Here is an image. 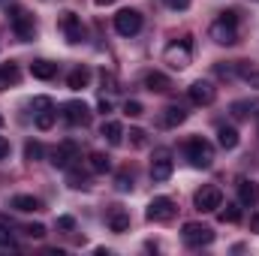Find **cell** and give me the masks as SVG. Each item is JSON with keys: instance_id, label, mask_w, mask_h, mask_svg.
<instances>
[{"instance_id": "obj_1", "label": "cell", "mask_w": 259, "mask_h": 256, "mask_svg": "<svg viewBox=\"0 0 259 256\" xmlns=\"http://www.w3.org/2000/svg\"><path fill=\"white\" fill-rule=\"evenodd\" d=\"M208 36L217 46H235L238 42V9H223L220 18L208 27Z\"/></svg>"}, {"instance_id": "obj_2", "label": "cell", "mask_w": 259, "mask_h": 256, "mask_svg": "<svg viewBox=\"0 0 259 256\" xmlns=\"http://www.w3.org/2000/svg\"><path fill=\"white\" fill-rule=\"evenodd\" d=\"M184 154H187V160H190L193 169H211V163H214V148H211V142L202 139V136L187 139Z\"/></svg>"}, {"instance_id": "obj_3", "label": "cell", "mask_w": 259, "mask_h": 256, "mask_svg": "<svg viewBox=\"0 0 259 256\" xmlns=\"http://www.w3.org/2000/svg\"><path fill=\"white\" fill-rule=\"evenodd\" d=\"M9 24H12V30L21 42H30L36 36V21L24 6H9Z\"/></svg>"}, {"instance_id": "obj_4", "label": "cell", "mask_w": 259, "mask_h": 256, "mask_svg": "<svg viewBox=\"0 0 259 256\" xmlns=\"http://www.w3.org/2000/svg\"><path fill=\"white\" fill-rule=\"evenodd\" d=\"M163 61L172 69H187L190 61H193V42H190V36H184L178 42H169L166 52H163Z\"/></svg>"}, {"instance_id": "obj_5", "label": "cell", "mask_w": 259, "mask_h": 256, "mask_svg": "<svg viewBox=\"0 0 259 256\" xmlns=\"http://www.w3.org/2000/svg\"><path fill=\"white\" fill-rule=\"evenodd\" d=\"M172 172H175L172 151H169V148H157V151H154V157H151V178H154L157 184H163V181H169V178H172Z\"/></svg>"}, {"instance_id": "obj_6", "label": "cell", "mask_w": 259, "mask_h": 256, "mask_svg": "<svg viewBox=\"0 0 259 256\" xmlns=\"http://www.w3.org/2000/svg\"><path fill=\"white\" fill-rule=\"evenodd\" d=\"M145 217H148L151 223H169V220L175 217V202H172L169 196H154V199L148 202Z\"/></svg>"}, {"instance_id": "obj_7", "label": "cell", "mask_w": 259, "mask_h": 256, "mask_svg": "<svg viewBox=\"0 0 259 256\" xmlns=\"http://www.w3.org/2000/svg\"><path fill=\"white\" fill-rule=\"evenodd\" d=\"M181 238H184L187 247H208L214 241V229L211 226H202V223H184Z\"/></svg>"}, {"instance_id": "obj_8", "label": "cell", "mask_w": 259, "mask_h": 256, "mask_svg": "<svg viewBox=\"0 0 259 256\" xmlns=\"http://www.w3.org/2000/svg\"><path fill=\"white\" fill-rule=\"evenodd\" d=\"M75 160H81V151H78V145H75L72 139L61 142V145L52 151V166H55V169H69V166H75Z\"/></svg>"}, {"instance_id": "obj_9", "label": "cell", "mask_w": 259, "mask_h": 256, "mask_svg": "<svg viewBox=\"0 0 259 256\" xmlns=\"http://www.w3.org/2000/svg\"><path fill=\"white\" fill-rule=\"evenodd\" d=\"M193 205H196V211H202V214L217 211V208L223 205V190L214 187V184H205V187L193 196Z\"/></svg>"}, {"instance_id": "obj_10", "label": "cell", "mask_w": 259, "mask_h": 256, "mask_svg": "<svg viewBox=\"0 0 259 256\" xmlns=\"http://www.w3.org/2000/svg\"><path fill=\"white\" fill-rule=\"evenodd\" d=\"M115 30L121 36H136L142 30V12L139 9H121L115 15Z\"/></svg>"}, {"instance_id": "obj_11", "label": "cell", "mask_w": 259, "mask_h": 256, "mask_svg": "<svg viewBox=\"0 0 259 256\" xmlns=\"http://www.w3.org/2000/svg\"><path fill=\"white\" fill-rule=\"evenodd\" d=\"M61 115H64V121L69 127H88V124H91V109H88L81 100H69Z\"/></svg>"}, {"instance_id": "obj_12", "label": "cell", "mask_w": 259, "mask_h": 256, "mask_svg": "<svg viewBox=\"0 0 259 256\" xmlns=\"http://www.w3.org/2000/svg\"><path fill=\"white\" fill-rule=\"evenodd\" d=\"M61 30H64L69 46H78L84 39V24H81V18L75 12H61Z\"/></svg>"}, {"instance_id": "obj_13", "label": "cell", "mask_w": 259, "mask_h": 256, "mask_svg": "<svg viewBox=\"0 0 259 256\" xmlns=\"http://www.w3.org/2000/svg\"><path fill=\"white\" fill-rule=\"evenodd\" d=\"M187 97H190V103L193 106H211L214 100H217V88L211 84V81H193L190 88H187Z\"/></svg>"}, {"instance_id": "obj_14", "label": "cell", "mask_w": 259, "mask_h": 256, "mask_svg": "<svg viewBox=\"0 0 259 256\" xmlns=\"http://www.w3.org/2000/svg\"><path fill=\"white\" fill-rule=\"evenodd\" d=\"M106 226L112 229V232H127L130 229V214H127V208H121V205H112L109 208V214H106Z\"/></svg>"}, {"instance_id": "obj_15", "label": "cell", "mask_w": 259, "mask_h": 256, "mask_svg": "<svg viewBox=\"0 0 259 256\" xmlns=\"http://www.w3.org/2000/svg\"><path fill=\"white\" fill-rule=\"evenodd\" d=\"M238 202L244 205V208H253L259 202V184L256 181H250V178H238Z\"/></svg>"}, {"instance_id": "obj_16", "label": "cell", "mask_w": 259, "mask_h": 256, "mask_svg": "<svg viewBox=\"0 0 259 256\" xmlns=\"http://www.w3.org/2000/svg\"><path fill=\"white\" fill-rule=\"evenodd\" d=\"M184 121H187V112L181 106H166L160 112V127L163 130H175V127H181Z\"/></svg>"}, {"instance_id": "obj_17", "label": "cell", "mask_w": 259, "mask_h": 256, "mask_svg": "<svg viewBox=\"0 0 259 256\" xmlns=\"http://www.w3.org/2000/svg\"><path fill=\"white\" fill-rule=\"evenodd\" d=\"M18 214H33V211H39L42 208V202L36 199V196H27V193H18V196H12V202H9Z\"/></svg>"}, {"instance_id": "obj_18", "label": "cell", "mask_w": 259, "mask_h": 256, "mask_svg": "<svg viewBox=\"0 0 259 256\" xmlns=\"http://www.w3.org/2000/svg\"><path fill=\"white\" fill-rule=\"evenodd\" d=\"M217 142H220L223 151H235L238 148V130L229 127V124H220L217 127Z\"/></svg>"}, {"instance_id": "obj_19", "label": "cell", "mask_w": 259, "mask_h": 256, "mask_svg": "<svg viewBox=\"0 0 259 256\" xmlns=\"http://www.w3.org/2000/svg\"><path fill=\"white\" fill-rule=\"evenodd\" d=\"M145 88H148L151 94H166V91L172 88V81H169V75H163V72H148V75H145Z\"/></svg>"}, {"instance_id": "obj_20", "label": "cell", "mask_w": 259, "mask_h": 256, "mask_svg": "<svg viewBox=\"0 0 259 256\" xmlns=\"http://www.w3.org/2000/svg\"><path fill=\"white\" fill-rule=\"evenodd\" d=\"M30 75L39 78V81H49V78L58 75V64H52V61H33L30 64Z\"/></svg>"}, {"instance_id": "obj_21", "label": "cell", "mask_w": 259, "mask_h": 256, "mask_svg": "<svg viewBox=\"0 0 259 256\" xmlns=\"http://www.w3.org/2000/svg\"><path fill=\"white\" fill-rule=\"evenodd\" d=\"M88 81H91V69H88V66H75V69L69 72V78H66L69 91H81V88H88Z\"/></svg>"}, {"instance_id": "obj_22", "label": "cell", "mask_w": 259, "mask_h": 256, "mask_svg": "<svg viewBox=\"0 0 259 256\" xmlns=\"http://www.w3.org/2000/svg\"><path fill=\"white\" fill-rule=\"evenodd\" d=\"M100 136H103L109 145H121V139H124V127H121L118 121H106V124L100 127Z\"/></svg>"}, {"instance_id": "obj_23", "label": "cell", "mask_w": 259, "mask_h": 256, "mask_svg": "<svg viewBox=\"0 0 259 256\" xmlns=\"http://www.w3.org/2000/svg\"><path fill=\"white\" fill-rule=\"evenodd\" d=\"M109 169H112V160H109L106 154L94 151V154L88 157V172H94V175H103V172H109Z\"/></svg>"}, {"instance_id": "obj_24", "label": "cell", "mask_w": 259, "mask_h": 256, "mask_svg": "<svg viewBox=\"0 0 259 256\" xmlns=\"http://www.w3.org/2000/svg\"><path fill=\"white\" fill-rule=\"evenodd\" d=\"M235 69H238V78H244L250 88H256V91H259V69H256V66L247 64V61H238Z\"/></svg>"}, {"instance_id": "obj_25", "label": "cell", "mask_w": 259, "mask_h": 256, "mask_svg": "<svg viewBox=\"0 0 259 256\" xmlns=\"http://www.w3.org/2000/svg\"><path fill=\"white\" fill-rule=\"evenodd\" d=\"M15 81H18V66L15 64H3L0 66V91L9 88V84H15Z\"/></svg>"}, {"instance_id": "obj_26", "label": "cell", "mask_w": 259, "mask_h": 256, "mask_svg": "<svg viewBox=\"0 0 259 256\" xmlns=\"http://www.w3.org/2000/svg\"><path fill=\"white\" fill-rule=\"evenodd\" d=\"M220 208H223V205H220ZM220 220H223V223H238V220H241V202H238V205L229 202V205L220 211Z\"/></svg>"}, {"instance_id": "obj_27", "label": "cell", "mask_w": 259, "mask_h": 256, "mask_svg": "<svg viewBox=\"0 0 259 256\" xmlns=\"http://www.w3.org/2000/svg\"><path fill=\"white\" fill-rule=\"evenodd\" d=\"M55 118H58V112L55 109H49V112H36V130H52L55 127Z\"/></svg>"}, {"instance_id": "obj_28", "label": "cell", "mask_w": 259, "mask_h": 256, "mask_svg": "<svg viewBox=\"0 0 259 256\" xmlns=\"http://www.w3.org/2000/svg\"><path fill=\"white\" fill-rule=\"evenodd\" d=\"M66 172H69V187H75V190H84V187H88V175H84V172H78V169H72V166H69Z\"/></svg>"}, {"instance_id": "obj_29", "label": "cell", "mask_w": 259, "mask_h": 256, "mask_svg": "<svg viewBox=\"0 0 259 256\" xmlns=\"http://www.w3.org/2000/svg\"><path fill=\"white\" fill-rule=\"evenodd\" d=\"M39 157H42V145H39V142H27V145H24V160L36 163Z\"/></svg>"}, {"instance_id": "obj_30", "label": "cell", "mask_w": 259, "mask_h": 256, "mask_svg": "<svg viewBox=\"0 0 259 256\" xmlns=\"http://www.w3.org/2000/svg\"><path fill=\"white\" fill-rule=\"evenodd\" d=\"M214 72H217L220 78H226V81H232V78L238 75V69H235V64H217V66H214Z\"/></svg>"}, {"instance_id": "obj_31", "label": "cell", "mask_w": 259, "mask_h": 256, "mask_svg": "<svg viewBox=\"0 0 259 256\" xmlns=\"http://www.w3.org/2000/svg\"><path fill=\"white\" fill-rule=\"evenodd\" d=\"M115 187H118L121 193L133 190V175H130V172H118V178H115Z\"/></svg>"}, {"instance_id": "obj_32", "label": "cell", "mask_w": 259, "mask_h": 256, "mask_svg": "<svg viewBox=\"0 0 259 256\" xmlns=\"http://www.w3.org/2000/svg\"><path fill=\"white\" fill-rule=\"evenodd\" d=\"M142 112H145V109H142L139 100H127V103H124V115H127V118H139Z\"/></svg>"}, {"instance_id": "obj_33", "label": "cell", "mask_w": 259, "mask_h": 256, "mask_svg": "<svg viewBox=\"0 0 259 256\" xmlns=\"http://www.w3.org/2000/svg\"><path fill=\"white\" fill-rule=\"evenodd\" d=\"M124 136H130V145H133V148H142V145H145V130L133 127L130 133H124Z\"/></svg>"}, {"instance_id": "obj_34", "label": "cell", "mask_w": 259, "mask_h": 256, "mask_svg": "<svg viewBox=\"0 0 259 256\" xmlns=\"http://www.w3.org/2000/svg\"><path fill=\"white\" fill-rule=\"evenodd\" d=\"M12 250H15V241H12V235L0 229V253H12Z\"/></svg>"}, {"instance_id": "obj_35", "label": "cell", "mask_w": 259, "mask_h": 256, "mask_svg": "<svg viewBox=\"0 0 259 256\" xmlns=\"http://www.w3.org/2000/svg\"><path fill=\"white\" fill-rule=\"evenodd\" d=\"M100 81H103V88H106V91H118V88H115L118 81H115V75H112V72H106V69H103V72H100Z\"/></svg>"}, {"instance_id": "obj_36", "label": "cell", "mask_w": 259, "mask_h": 256, "mask_svg": "<svg viewBox=\"0 0 259 256\" xmlns=\"http://www.w3.org/2000/svg\"><path fill=\"white\" fill-rule=\"evenodd\" d=\"M24 232H27L30 238H46V226H42V223H33V226H27Z\"/></svg>"}, {"instance_id": "obj_37", "label": "cell", "mask_w": 259, "mask_h": 256, "mask_svg": "<svg viewBox=\"0 0 259 256\" xmlns=\"http://www.w3.org/2000/svg\"><path fill=\"white\" fill-rule=\"evenodd\" d=\"M58 229H64V232H69V229H75V220H72L69 214H64V217H58Z\"/></svg>"}, {"instance_id": "obj_38", "label": "cell", "mask_w": 259, "mask_h": 256, "mask_svg": "<svg viewBox=\"0 0 259 256\" xmlns=\"http://www.w3.org/2000/svg\"><path fill=\"white\" fill-rule=\"evenodd\" d=\"M169 9H175V12H184L187 6H190V0H163Z\"/></svg>"}, {"instance_id": "obj_39", "label": "cell", "mask_w": 259, "mask_h": 256, "mask_svg": "<svg viewBox=\"0 0 259 256\" xmlns=\"http://www.w3.org/2000/svg\"><path fill=\"white\" fill-rule=\"evenodd\" d=\"M97 109H100L103 115H109V112H112V103H109V100H100V106H97Z\"/></svg>"}, {"instance_id": "obj_40", "label": "cell", "mask_w": 259, "mask_h": 256, "mask_svg": "<svg viewBox=\"0 0 259 256\" xmlns=\"http://www.w3.org/2000/svg\"><path fill=\"white\" fill-rule=\"evenodd\" d=\"M6 154H9V142H6V139H3V136H0V160H3V157H6Z\"/></svg>"}, {"instance_id": "obj_41", "label": "cell", "mask_w": 259, "mask_h": 256, "mask_svg": "<svg viewBox=\"0 0 259 256\" xmlns=\"http://www.w3.org/2000/svg\"><path fill=\"white\" fill-rule=\"evenodd\" d=\"M250 229H253V232H259V214L253 217V220H250Z\"/></svg>"}, {"instance_id": "obj_42", "label": "cell", "mask_w": 259, "mask_h": 256, "mask_svg": "<svg viewBox=\"0 0 259 256\" xmlns=\"http://www.w3.org/2000/svg\"><path fill=\"white\" fill-rule=\"evenodd\" d=\"M97 6H109V3H115V0H94Z\"/></svg>"}, {"instance_id": "obj_43", "label": "cell", "mask_w": 259, "mask_h": 256, "mask_svg": "<svg viewBox=\"0 0 259 256\" xmlns=\"http://www.w3.org/2000/svg\"><path fill=\"white\" fill-rule=\"evenodd\" d=\"M0 127H3V118H0Z\"/></svg>"}, {"instance_id": "obj_44", "label": "cell", "mask_w": 259, "mask_h": 256, "mask_svg": "<svg viewBox=\"0 0 259 256\" xmlns=\"http://www.w3.org/2000/svg\"><path fill=\"white\" fill-rule=\"evenodd\" d=\"M256 3H259V0H256Z\"/></svg>"}]
</instances>
